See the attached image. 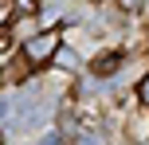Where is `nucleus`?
I'll use <instances>...</instances> for the list:
<instances>
[{
  "instance_id": "0eeeda50",
  "label": "nucleus",
  "mask_w": 149,
  "mask_h": 145,
  "mask_svg": "<svg viewBox=\"0 0 149 145\" xmlns=\"http://www.w3.org/2000/svg\"><path fill=\"white\" fill-rule=\"evenodd\" d=\"M134 98H137V106L149 110V67L141 71V78H137V86H134Z\"/></svg>"
},
{
  "instance_id": "1a4fd4ad",
  "label": "nucleus",
  "mask_w": 149,
  "mask_h": 145,
  "mask_svg": "<svg viewBox=\"0 0 149 145\" xmlns=\"http://www.w3.org/2000/svg\"><path fill=\"white\" fill-rule=\"evenodd\" d=\"M114 4H118V12L134 16V12H141V8H145V0H114Z\"/></svg>"
},
{
  "instance_id": "ddd939ff",
  "label": "nucleus",
  "mask_w": 149,
  "mask_h": 145,
  "mask_svg": "<svg viewBox=\"0 0 149 145\" xmlns=\"http://www.w3.org/2000/svg\"><path fill=\"white\" fill-rule=\"evenodd\" d=\"M86 4H106V0H86Z\"/></svg>"
},
{
  "instance_id": "6e6552de",
  "label": "nucleus",
  "mask_w": 149,
  "mask_h": 145,
  "mask_svg": "<svg viewBox=\"0 0 149 145\" xmlns=\"http://www.w3.org/2000/svg\"><path fill=\"white\" fill-rule=\"evenodd\" d=\"M12 16H39V0H12Z\"/></svg>"
},
{
  "instance_id": "39448f33",
  "label": "nucleus",
  "mask_w": 149,
  "mask_h": 145,
  "mask_svg": "<svg viewBox=\"0 0 149 145\" xmlns=\"http://www.w3.org/2000/svg\"><path fill=\"white\" fill-rule=\"evenodd\" d=\"M51 63H55V67H59V71H67V75H74V71H79V55H74L71 51V47H55V55H51Z\"/></svg>"
},
{
  "instance_id": "4468645a",
  "label": "nucleus",
  "mask_w": 149,
  "mask_h": 145,
  "mask_svg": "<svg viewBox=\"0 0 149 145\" xmlns=\"http://www.w3.org/2000/svg\"><path fill=\"white\" fill-rule=\"evenodd\" d=\"M0 145H4V133H0Z\"/></svg>"
},
{
  "instance_id": "9b49d317",
  "label": "nucleus",
  "mask_w": 149,
  "mask_h": 145,
  "mask_svg": "<svg viewBox=\"0 0 149 145\" xmlns=\"http://www.w3.org/2000/svg\"><path fill=\"white\" fill-rule=\"evenodd\" d=\"M8 47H12V31L0 28V51H8Z\"/></svg>"
},
{
  "instance_id": "f8f14e48",
  "label": "nucleus",
  "mask_w": 149,
  "mask_h": 145,
  "mask_svg": "<svg viewBox=\"0 0 149 145\" xmlns=\"http://www.w3.org/2000/svg\"><path fill=\"white\" fill-rule=\"evenodd\" d=\"M4 114H8V102H4V98H0V118H4Z\"/></svg>"
},
{
  "instance_id": "423d86ee",
  "label": "nucleus",
  "mask_w": 149,
  "mask_h": 145,
  "mask_svg": "<svg viewBox=\"0 0 149 145\" xmlns=\"http://www.w3.org/2000/svg\"><path fill=\"white\" fill-rule=\"evenodd\" d=\"M63 145H106V137H102V130H79V133H71Z\"/></svg>"
},
{
  "instance_id": "9d476101",
  "label": "nucleus",
  "mask_w": 149,
  "mask_h": 145,
  "mask_svg": "<svg viewBox=\"0 0 149 145\" xmlns=\"http://www.w3.org/2000/svg\"><path fill=\"white\" fill-rule=\"evenodd\" d=\"M12 24V0H0V28Z\"/></svg>"
},
{
  "instance_id": "f257e3e1",
  "label": "nucleus",
  "mask_w": 149,
  "mask_h": 145,
  "mask_svg": "<svg viewBox=\"0 0 149 145\" xmlns=\"http://www.w3.org/2000/svg\"><path fill=\"white\" fill-rule=\"evenodd\" d=\"M59 43H63L59 28H47V31H36V35L24 39V43H20V55L31 63V67H43V63H51V55H55Z\"/></svg>"
},
{
  "instance_id": "f03ea898",
  "label": "nucleus",
  "mask_w": 149,
  "mask_h": 145,
  "mask_svg": "<svg viewBox=\"0 0 149 145\" xmlns=\"http://www.w3.org/2000/svg\"><path fill=\"white\" fill-rule=\"evenodd\" d=\"M28 78H31V63L24 59V55L4 59V67H0V90H16V86H24Z\"/></svg>"
},
{
  "instance_id": "7ed1b4c3",
  "label": "nucleus",
  "mask_w": 149,
  "mask_h": 145,
  "mask_svg": "<svg viewBox=\"0 0 149 145\" xmlns=\"http://www.w3.org/2000/svg\"><path fill=\"white\" fill-rule=\"evenodd\" d=\"M122 67H126V51H118V47L90 59V75H94V78H110V75H118Z\"/></svg>"
},
{
  "instance_id": "20e7f679",
  "label": "nucleus",
  "mask_w": 149,
  "mask_h": 145,
  "mask_svg": "<svg viewBox=\"0 0 149 145\" xmlns=\"http://www.w3.org/2000/svg\"><path fill=\"white\" fill-rule=\"evenodd\" d=\"M126 130H130V141H134V145H145V141H149V110H141V114H134Z\"/></svg>"
}]
</instances>
